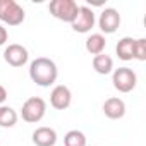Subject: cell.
I'll return each instance as SVG.
<instances>
[{
	"mask_svg": "<svg viewBox=\"0 0 146 146\" xmlns=\"http://www.w3.org/2000/svg\"><path fill=\"white\" fill-rule=\"evenodd\" d=\"M58 69L57 64L46 57H38L29 64V78L35 84L41 88H48L57 81Z\"/></svg>",
	"mask_w": 146,
	"mask_h": 146,
	"instance_id": "6da1fadb",
	"label": "cell"
},
{
	"mask_svg": "<svg viewBox=\"0 0 146 146\" xmlns=\"http://www.w3.org/2000/svg\"><path fill=\"white\" fill-rule=\"evenodd\" d=\"M46 113V103L43 98L40 96H31L28 98L24 103H23V108H21V117L24 122L28 124H36L40 122Z\"/></svg>",
	"mask_w": 146,
	"mask_h": 146,
	"instance_id": "7a4b0ae2",
	"label": "cell"
},
{
	"mask_svg": "<svg viewBox=\"0 0 146 146\" xmlns=\"http://www.w3.org/2000/svg\"><path fill=\"white\" fill-rule=\"evenodd\" d=\"M26 14L16 0H0V21L9 26L23 24Z\"/></svg>",
	"mask_w": 146,
	"mask_h": 146,
	"instance_id": "3957f363",
	"label": "cell"
},
{
	"mask_svg": "<svg viewBox=\"0 0 146 146\" xmlns=\"http://www.w3.org/2000/svg\"><path fill=\"white\" fill-rule=\"evenodd\" d=\"M78 9L79 5L74 2V0H52L50 5H48V11L50 14L58 19V21H64V23H72L78 14Z\"/></svg>",
	"mask_w": 146,
	"mask_h": 146,
	"instance_id": "277c9868",
	"label": "cell"
},
{
	"mask_svg": "<svg viewBox=\"0 0 146 146\" xmlns=\"http://www.w3.org/2000/svg\"><path fill=\"white\" fill-rule=\"evenodd\" d=\"M112 83H113V88L119 93H131L136 88L137 76H136V72L132 69H129V67H119V69L113 70Z\"/></svg>",
	"mask_w": 146,
	"mask_h": 146,
	"instance_id": "5b68a950",
	"label": "cell"
},
{
	"mask_svg": "<svg viewBox=\"0 0 146 146\" xmlns=\"http://www.w3.org/2000/svg\"><path fill=\"white\" fill-rule=\"evenodd\" d=\"M95 23H96V17H95L93 9H90L86 5H81L78 9V14H76L74 21L70 23V26L76 33H90L91 28L95 26Z\"/></svg>",
	"mask_w": 146,
	"mask_h": 146,
	"instance_id": "8992f818",
	"label": "cell"
},
{
	"mask_svg": "<svg viewBox=\"0 0 146 146\" xmlns=\"http://www.w3.org/2000/svg\"><path fill=\"white\" fill-rule=\"evenodd\" d=\"M98 26L102 29V33L105 35H112L119 29L120 26V14L119 11L108 7V9H103L102 14H100V19H98Z\"/></svg>",
	"mask_w": 146,
	"mask_h": 146,
	"instance_id": "52a82bcc",
	"label": "cell"
},
{
	"mask_svg": "<svg viewBox=\"0 0 146 146\" xmlns=\"http://www.w3.org/2000/svg\"><path fill=\"white\" fill-rule=\"evenodd\" d=\"M28 58H29L28 50L19 43H12L4 50V60L12 67H23L28 62Z\"/></svg>",
	"mask_w": 146,
	"mask_h": 146,
	"instance_id": "ba28073f",
	"label": "cell"
},
{
	"mask_svg": "<svg viewBox=\"0 0 146 146\" xmlns=\"http://www.w3.org/2000/svg\"><path fill=\"white\" fill-rule=\"evenodd\" d=\"M70 102H72V93L67 86L64 84H58L52 90L50 93V105L55 108V110H65L70 107Z\"/></svg>",
	"mask_w": 146,
	"mask_h": 146,
	"instance_id": "9c48e42d",
	"label": "cell"
},
{
	"mask_svg": "<svg viewBox=\"0 0 146 146\" xmlns=\"http://www.w3.org/2000/svg\"><path fill=\"white\" fill-rule=\"evenodd\" d=\"M103 113L112 119V120H117V119H122L125 115V103L122 98H117V96H112V98H107L105 103H103Z\"/></svg>",
	"mask_w": 146,
	"mask_h": 146,
	"instance_id": "30bf717a",
	"label": "cell"
},
{
	"mask_svg": "<svg viewBox=\"0 0 146 146\" xmlns=\"http://www.w3.org/2000/svg\"><path fill=\"white\" fill-rule=\"evenodd\" d=\"M33 143L36 146H55L57 143V132L55 129L52 127H38L35 132H33Z\"/></svg>",
	"mask_w": 146,
	"mask_h": 146,
	"instance_id": "8fae6325",
	"label": "cell"
},
{
	"mask_svg": "<svg viewBox=\"0 0 146 146\" xmlns=\"http://www.w3.org/2000/svg\"><path fill=\"white\" fill-rule=\"evenodd\" d=\"M115 52H117L120 60H124V62L132 60L134 58V38L124 36L122 40H119V43L115 46Z\"/></svg>",
	"mask_w": 146,
	"mask_h": 146,
	"instance_id": "7c38bea8",
	"label": "cell"
},
{
	"mask_svg": "<svg viewBox=\"0 0 146 146\" xmlns=\"http://www.w3.org/2000/svg\"><path fill=\"white\" fill-rule=\"evenodd\" d=\"M93 69L102 76H107L113 70V58L107 53H100L93 57Z\"/></svg>",
	"mask_w": 146,
	"mask_h": 146,
	"instance_id": "4fadbf2b",
	"label": "cell"
},
{
	"mask_svg": "<svg viewBox=\"0 0 146 146\" xmlns=\"http://www.w3.org/2000/svg\"><path fill=\"white\" fill-rule=\"evenodd\" d=\"M105 46H107V40H105V36H103L102 33H93V35L88 36V40H86V52L91 53V55H100V53H103Z\"/></svg>",
	"mask_w": 146,
	"mask_h": 146,
	"instance_id": "5bb4252c",
	"label": "cell"
},
{
	"mask_svg": "<svg viewBox=\"0 0 146 146\" xmlns=\"http://www.w3.org/2000/svg\"><path fill=\"white\" fill-rule=\"evenodd\" d=\"M17 124V112L12 107L0 105V127H14Z\"/></svg>",
	"mask_w": 146,
	"mask_h": 146,
	"instance_id": "9a60e30c",
	"label": "cell"
},
{
	"mask_svg": "<svg viewBox=\"0 0 146 146\" xmlns=\"http://www.w3.org/2000/svg\"><path fill=\"white\" fill-rule=\"evenodd\" d=\"M64 146H86V136L84 132L72 129L64 136Z\"/></svg>",
	"mask_w": 146,
	"mask_h": 146,
	"instance_id": "2e32d148",
	"label": "cell"
},
{
	"mask_svg": "<svg viewBox=\"0 0 146 146\" xmlns=\"http://www.w3.org/2000/svg\"><path fill=\"white\" fill-rule=\"evenodd\" d=\"M134 58L139 62L146 60V40L144 38L134 40Z\"/></svg>",
	"mask_w": 146,
	"mask_h": 146,
	"instance_id": "e0dca14e",
	"label": "cell"
},
{
	"mask_svg": "<svg viewBox=\"0 0 146 146\" xmlns=\"http://www.w3.org/2000/svg\"><path fill=\"white\" fill-rule=\"evenodd\" d=\"M9 40V33H7V29L0 24V46L2 45H5V41Z\"/></svg>",
	"mask_w": 146,
	"mask_h": 146,
	"instance_id": "ac0fdd59",
	"label": "cell"
},
{
	"mask_svg": "<svg viewBox=\"0 0 146 146\" xmlns=\"http://www.w3.org/2000/svg\"><path fill=\"white\" fill-rule=\"evenodd\" d=\"M7 100V90L0 84V105H4V102Z\"/></svg>",
	"mask_w": 146,
	"mask_h": 146,
	"instance_id": "d6986e66",
	"label": "cell"
}]
</instances>
